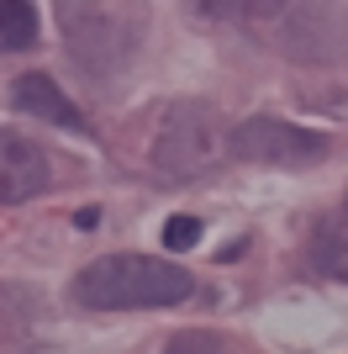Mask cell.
<instances>
[{
	"instance_id": "obj_4",
	"label": "cell",
	"mask_w": 348,
	"mask_h": 354,
	"mask_svg": "<svg viewBox=\"0 0 348 354\" xmlns=\"http://www.w3.org/2000/svg\"><path fill=\"white\" fill-rule=\"evenodd\" d=\"M48 180H53V164H48L43 143L0 127V207H16V201L43 196Z\"/></svg>"
},
{
	"instance_id": "obj_7",
	"label": "cell",
	"mask_w": 348,
	"mask_h": 354,
	"mask_svg": "<svg viewBox=\"0 0 348 354\" xmlns=\"http://www.w3.org/2000/svg\"><path fill=\"white\" fill-rule=\"evenodd\" d=\"M37 43V6L32 0H0V48L21 53Z\"/></svg>"
},
{
	"instance_id": "obj_9",
	"label": "cell",
	"mask_w": 348,
	"mask_h": 354,
	"mask_svg": "<svg viewBox=\"0 0 348 354\" xmlns=\"http://www.w3.org/2000/svg\"><path fill=\"white\" fill-rule=\"evenodd\" d=\"M164 354H227V344L217 333H174Z\"/></svg>"
},
{
	"instance_id": "obj_10",
	"label": "cell",
	"mask_w": 348,
	"mask_h": 354,
	"mask_svg": "<svg viewBox=\"0 0 348 354\" xmlns=\"http://www.w3.org/2000/svg\"><path fill=\"white\" fill-rule=\"evenodd\" d=\"M195 238H201V222L195 217H169L164 222V243H169V249H190Z\"/></svg>"
},
{
	"instance_id": "obj_1",
	"label": "cell",
	"mask_w": 348,
	"mask_h": 354,
	"mask_svg": "<svg viewBox=\"0 0 348 354\" xmlns=\"http://www.w3.org/2000/svg\"><path fill=\"white\" fill-rule=\"evenodd\" d=\"M195 291L190 270L153 259V254H106L79 270L74 301L90 312H143V307H180Z\"/></svg>"
},
{
	"instance_id": "obj_8",
	"label": "cell",
	"mask_w": 348,
	"mask_h": 354,
	"mask_svg": "<svg viewBox=\"0 0 348 354\" xmlns=\"http://www.w3.org/2000/svg\"><path fill=\"white\" fill-rule=\"evenodd\" d=\"M317 265L333 270V275H348V217L327 222L317 238Z\"/></svg>"
},
{
	"instance_id": "obj_3",
	"label": "cell",
	"mask_w": 348,
	"mask_h": 354,
	"mask_svg": "<svg viewBox=\"0 0 348 354\" xmlns=\"http://www.w3.org/2000/svg\"><path fill=\"white\" fill-rule=\"evenodd\" d=\"M211 159H217V117L206 106H174L159 127L153 164L164 175H201Z\"/></svg>"
},
{
	"instance_id": "obj_5",
	"label": "cell",
	"mask_w": 348,
	"mask_h": 354,
	"mask_svg": "<svg viewBox=\"0 0 348 354\" xmlns=\"http://www.w3.org/2000/svg\"><path fill=\"white\" fill-rule=\"evenodd\" d=\"M11 95H16L21 111H32V117L53 122V127H64V133H85V117L58 95V85L48 80V74H21V80L11 85Z\"/></svg>"
},
{
	"instance_id": "obj_2",
	"label": "cell",
	"mask_w": 348,
	"mask_h": 354,
	"mask_svg": "<svg viewBox=\"0 0 348 354\" xmlns=\"http://www.w3.org/2000/svg\"><path fill=\"white\" fill-rule=\"evenodd\" d=\"M232 153L248 164H275V169H311L327 159V138L280 117H248L243 127H232Z\"/></svg>"
},
{
	"instance_id": "obj_6",
	"label": "cell",
	"mask_w": 348,
	"mask_h": 354,
	"mask_svg": "<svg viewBox=\"0 0 348 354\" xmlns=\"http://www.w3.org/2000/svg\"><path fill=\"white\" fill-rule=\"evenodd\" d=\"M206 21H269L285 11V0H185Z\"/></svg>"
}]
</instances>
